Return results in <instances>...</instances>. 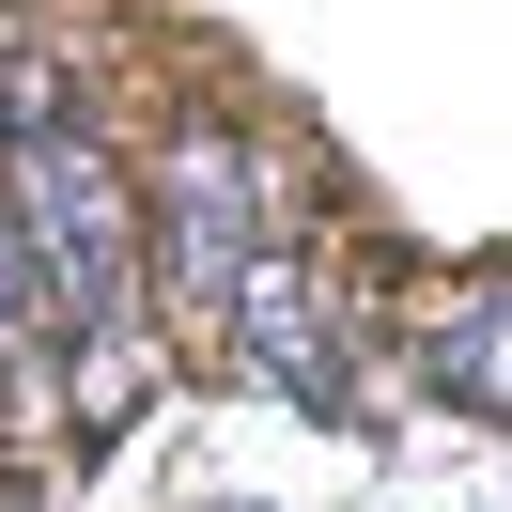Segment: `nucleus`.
<instances>
[{"mask_svg": "<svg viewBox=\"0 0 512 512\" xmlns=\"http://www.w3.org/2000/svg\"><path fill=\"white\" fill-rule=\"evenodd\" d=\"M249 280H264V171H249V140L233 125H171V156H156V295H171V326L233 342Z\"/></svg>", "mask_w": 512, "mask_h": 512, "instance_id": "f03ea898", "label": "nucleus"}, {"mask_svg": "<svg viewBox=\"0 0 512 512\" xmlns=\"http://www.w3.org/2000/svg\"><path fill=\"white\" fill-rule=\"evenodd\" d=\"M0 187H16V218H32V264H47L63 342L94 357L78 419H125L140 404V202H125V171L94 156L78 109H47V125L0 140Z\"/></svg>", "mask_w": 512, "mask_h": 512, "instance_id": "f257e3e1", "label": "nucleus"}, {"mask_svg": "<svg viewBox=\"0 0 512 512\" xmlns=\"http://www.w3.org/2000/svg\"><path fill=\"white\" fill-rule=\"evenodd\" d=\"M419 357H435V388H450L466 419H512V280L450 295V311H435V342H419Z\"/></svg>", "mask_w": 512, "mask_h": 512, "instance_id": "20e7f679", "label": "nucleus"}, {"mask_svg": "<svg viewBox=\"0 0 512 512\" xmlns=\"http://www.w3.org/2000/svg\"><path fill=\"white\" fill-rule=\"evenodd\" d=\"M47 326H63V311H47V264H32V218H16V187H0V388H16V404H47Z\"/></svg>", "mask_w": 512, "mask_h": 512, "instance_id": "39448f33", "label": "nucleus"}, {"mask_svg": "<svg viewBox=\"0 0 512 512\" xmlns=\"http://www.w3.org/2000/svg\"><path fill=\"white\" fill-rule=\"evenodd\" d=\"M233 342H249V373H264V388H295L311 419H342V404H357V388H342V326L311 311V280H295L280 249H264V280H249V311H233Z\"/></svg>", "mask_w": 512, "mask_h": 512, "instance_id": "7ed1b4c3", "label": "nucleus"}]
</instances>
